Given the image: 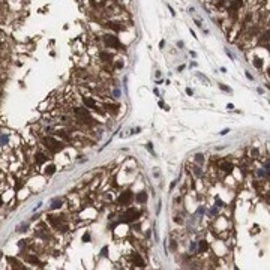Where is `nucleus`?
Here are the masks:
<instances>
[{"instance_id":"f257e3e1","label":"nucleus","mask_w":270,"mask_h":270,"mask_svg":"<svg viewBox=\"0 0 270 270\" xmlns=\"http://www.w3.org/2000/svg\"><path fill=\"white\" fill-rule=\"evenodd\" d=\"M44 144H45V147H47L48 150H51V152H59V150L63 149L62 143H59L57 140H54V138H51V137L44 138Z\"/></svg>"},{"instance_id":"bb28decb","label":"nucleus","mask_w":270,"mask_h":270,"mask_svg":"<svg viewBox=\"0 0 270 270\" xmlns=\"http://www.w3.org/2000/svg\"><path fill=\"white\" fill-rule=\"evenodd\" d=\"M0 47H2V44H0Z\"/></svg>"},{"instance_id":"5701e85b","label":"nucleus","mask_w":270,"mask_h":270,"mask_svg":"<svg viewBox=\"0 0 270 270\" xmlns=\"http://www.w3.org/2000/svg\"><path fill=\"white\" fill-rule=\"evenodd\" d=\"M83 240H84V242H90V236H89V234H84V236H83Z\"/></svg>"},{"instance_id":"7ed1b4c3","label":"nucleus","mask_w":270,"mask_h":270,"mask_svg":"<svg viewBox=\"0 0 270 270\" xmlns=\"http://www.w3.org/2000/svg\"><path fill=\"white\" fill-rule=\"evenodd\" d=\"M105 44L111 48H122L120 41H119L116 36H111V35H107V36H105Z\"/></svg>"},{"instance_id":"aec40b11","label":"nucleus","mask_w":270,"mask_h":270,"mask_svg":"<svg viewBox=\"0 0 270 270\" xmlns=\"http://www.w3.org/2000/svg\"><path fill=\"white\" fill-rule=\"evenodd\" d=\"M57 134H59V135H60L62 138H65V140H69V137H68V135H66L65 132H62V131H60V132H57Z\"/></svg>"},{"instance_id":"6e6552de","label":"nucleus","mask_w":270,"mask_h":270,"mask_svg":"<svg viewBox=\"0 0 270 270\" xmlns=\"http://www.w3.org/2000/svg\"><path fill=\"white\" fill-rule=\"evenodd\" d=\"M83 102H84V105H87L89 108H93V110L98 108V107H96V102L93 99H90V98H83Z\"/></svg>"},{"instance_id":"2eb2a0df","label":"nucleus","mask_w":270,"mask_h":270,"mask_svg":"<svg viewBox=\"0 0 270 270\" xmlns=\"http://www.w3.org/2000/svg\"><path fill=\"white\" fill-rule=\"evenodd\" d=\"M60 206H62V200H54V203H53L51 209H59Z\"/></svg>"},{"instance_id":"6ab92c4d","label":"nucleus","mask_w":270,"mask_h":270,"mask_svg":"<svg viewBox=\"0 0 270 270\" xmlns=\"http://www.w3.org/2000/svg\"><path fill=\"white\" fill-rule=\"evenodd\" d=\"M8 261H9L11 264H14V266H15V264H18V263H17V260H15V258H12V257H8Z\"/></svg>"},{"instance_id":"4be33fe9","label":"nucleus","mask_w":270,"mask_h":270,"mask_svg":"<svg viewBox=\"0 0 270 270\" xmlns=\"http://www.w3.org/2000/svg\"><path fill=\"white\" fill-rule=\"evenodd\" d=\"M105 108H110V110H117L119 107H117V105H105Z\"/></svg>"},{"instance_id":"9b49d317","label":"nucleus","mask_w":270,"mask_h":270,"mask_svg":"<svg viewBox=\"0 0 270 270\" xmlns=\"http://www.w3.org/2000/svg\"><path fill=\"white\" fill-rule=\"evenodd\" d=\"M146 200H147V194H146V192H140V194L137 195V201H138V203H144Z\"/></svg>"},{"instance_id":"423d86ee","label":"nucleus","mask_w":270,"mask_h":270,"mask_svg":"<svg viewBox=\"0 0 270 270\" xmlns=\"http://www.w3.org/2000/svg\"><path fill=\"white\" fill-rule=\"evenodd\" d=\"M75 114H78L80 117H83V119L86 117V119H87V122L90 120V114H89V111H87V110H84V108H75Z\"/></svg>"},{"instance_id":"dca6fc26","label":"nucleus","mask_w":270,"mask_h":270,"mask_svg":"<svg viewBox=\"0 0 270 270\" xmlns=\"http://www.w3.org/2000/svg\"><path fill=\"white\" fill-rule=\"evenodd\" d=\"M27 260H29L30 263H33V264H41V263H39V260H38L36 257H32V255H30V257H27Z\"/></svg>"},{"instance_id":"f3484780","label":"nucleus","mask_w":270,"mask_h":270,"mask_svg":"<svg viewBox=\"0 0 270 270\" xmlns=\"http://www.w3.org/2000/svg\"><path fill=\"white\" fill-rule=\"evenodd\" d=\"M239 6H242V0H236V2L231 5V9H237Z\"/></svg>"},{"instance_id":"a211bd4d","label":"nucleus","mask_w":270,"mask_h":270,"mask_svg":"<svg viewBox=\"0 0 270 270\" xmlns=\"http://www.w3.org/2000/svg\"><path fill=\"white\" fill-rule=\"evenodd\" d=\"M254 65H255V66H257V68H261V66H263V62H261L260 59H255Z\"/></svg>"},{"instance_id":"0eeeda50","label":"nucleus","mask_w":270,"mask_h":270,"mask_svg":"<svg viewBox=\"0 0 270 270\" xmlns=\"http://www.w3.org/2000/svg\"><path fill=\"white\" fill-rule=\"evenodd\" d=\"M132 261L135 263V266H138V267H144V261H143V258L140 257L138 254H132Z\"/></svg>"},{"instance_id":"a878e982","label":"nucleus","mask_w":270,"mask_h":270,"mask_svg":"<svg viewBox=\"0 0 270 270\" xmlns=\"http://www.w3.org/2000/svg\"><path fill=\"white\" fill-rule=\"evenodd\" d=\"M2 203H3V201H2V197H0V206H2Z\"/></svg>"},{"instance_id":"39448f33","label":"nucleus","mask_w":270,"mask_h":270,"mask_svg":"<svg viewBox=\"0 0 270 270\" xmlns=\"http://www.w3.org/2000/svg\"><path fill=\"white\" fill-rule=\"evenodd\" d=\"M107 26L113 29V30H116V32H120V30H123V26L120 24V23H116V21H108L107 23Z\"/></svg>"},{"instance_id":"ddd939ff","label":"nucleus","mask_w":270,"mask_h":270,"mask_svg":"<svg viewBox=\"0 0 270 270\" xmlns=\"http://www.w3.org/2000/svg\"><path fill=\"white\" fill-rule=\"evenodd\" d=\"M54 171H56V167H54V165H48V167H47V170H45V173H47L48 176L54 174Z\"/></svg>"},{"instance_id":"f8f14e48","label":"nucleus","mask_w":270,"mask_h":270,"mask_svg":"<svg viewBox=\"0 0 270 270\" xmlns=\"http://www.w3.org/2000/svg\"><path fill=\"white\" fill-rule=\"evenodd\" d=\"M207 249H209L207 242L206 240H201V242H200V252H204V251H207Z\"/></svg>"},{"instance_id":"20e7f679","label":"nucleus","mask_w":270,"mask_h":270,"mask_svg":"<svg viewBox=\"0 0 270 270\" xmlns=\"http://www.w3.org/2000/svg\"><path fill=\"white\" fill-rule=\"evenodd\" d=\"M125 216H126V218H123V221H125V222L137 221V219H138V216H140V212H138V210H135V209H129L126 213H125Z\"/></svg>"},{"instance_id":"f03ea898","label":"nucleus","mask_w":270,"mask_h":270,"mask_svg":"<svg viewBox=\"0 0 270 270\" xmlns=\"http://www.w3.org/2000/svg\"><path fill=\"white\" fill-rule=\"evenodd\" d=\"M132 200V192L131 191H125L120 194V197H119V200H117V203L120 204V206H126L129 204V201Z\"/></svg>"},{"instance_id":"393cba45","label":"nucleus","mask_w":270,"mask_h":270,"mask_svg":"<svg viewBox=\"0 0 270 270\" xmlns=\"http://www.w3.org/2000/svg\"><path fill=\"white\" fill-rule=\"evenodd\" d=\"M186 93H188V95H189V96H192V95H194V92H192L191 89H186Z\"/></svg>"},{"instance_id":"1a4fd4ad","label":"nucleus","mask_w":270,"mask_h":270,"mask_svg":"<svg viewBox=\"0 0 270 270\" xmlns=\"http://www.w3.org/2000/svg\"><path fill=\"white\" fill-rule=\"evenodd\" d=\"M35 161H36V164H44L47 161V156L44 153H36L35 155Z\"/></svg>"},{"instance_id":"4468645a","label":"nucleus","mask_w":270,"mask_h":270,"mask_svg":"<svg viewBox=\"0 0 270 270\" xmlns=\"http://www.w3.org/2000/svg\"><path fill=\"white\" fill-rule=\"evenodd\" d=\"M101 59H104L105 62H111V56L107 53H101Z\"/></svg>"},{"instance_id":"9d476101","label":"nucleus","mask_w":270,"mask_h":270,"mask_svg":"<svg viewBox=\"0 0 270 270\" xmlns=\"http://www.w3.org/2000/svg\"><path fill=\"white\" fill-rule=\"evenodd\" d=\"M221 168H222L225 173H231V171H233V165H231L230 162H222V164H221Z\"/></svg>"},{"instance_id":"b1692460","label":"nucleus","mask_w":270,"mask_h":270,"mask_svg":"<svg viewBox=\"0 0 270 270\" xmlns=\"http://www.w3.org/2000/svg\"><path fill=\"white\" fill-rule=\"evenodd\" d=\"M219 87H221L222 90H227V92H231V89H230V87H225V86H222V84H221Z\"/></svg>"},{"instance_id":"412c9836","label":"nucleus","mask_w":270,"mask_h":270,"mask_svg":"<svg viewBox=\"0 0 270 270\" xmlns=\"http://www.w3.org/2000/svg\"><path fill=\"white\" fill-rule=\"evenodd\" d=\"M195 159H197L198 162H203V159H204V156H203V155H197V156H195Z\"/></svg>"}]
</instances>
